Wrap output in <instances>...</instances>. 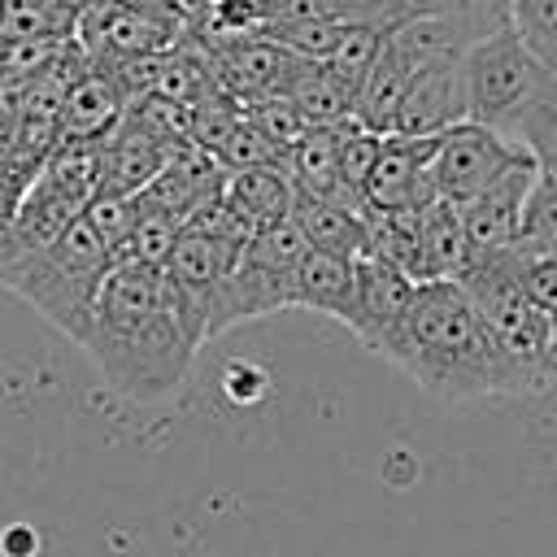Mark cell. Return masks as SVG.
<instances>
[{"mask_svg": "<svg viewBox=\"0 0 557 557\" xmlns=\"http://www.w3.org/2000/svg\"><path fill=\"white\" fill-rule=\"evenodd\" d=\"M200 344L205 335L187 318L165 265L117 261L100 287L78 348L100 366L113 392L152 400L187 379Z\"/></svg>", "mask_w": 557, "mask_h": 557, "instance_id": "cell-1", "label": "cell"}, {"mask_svg": "<svg viewBox=\"0 0 557 557\" xmlns=\"http://www.w3.org/2000/svg\"><path fill=\"white\" fill-rule=\"evenodd\" d=\"M379 352L431 396H505L487 322L457 278H422Z\"/></svg>", "mask_w": 557, "mask_h": 557, "instance_id": "cell-2", "label": "cell"}, {"mask_svg": "<svg viewBox=\"0 0 557 557\" xmlns=\"http://www.w3.org/2000/svg\"><path fill=\"white\" fill-rule=\"evenodd\" d=\"M117 265L113 248L100 239V231L83 218H74L57 239L13 257L0 265V292L22 296L26 305H35L61 335H70L74 344H83L91 309L100 300V287L109 278V270Z\"/></svg>", "mask_w": 557, "mask_h": 557, "instance_id": "cell-3", "label": "cell"}, {"mask_svg": "<svg viewBox=\"0 0 557 557\" xmlns=\"http://www.w3.org/2000/svg\"><path fill=\"white\" fill-rule=\"evenodd\" d=\"M305 252H309V239L296 218H278V222L252 231L248 244L239 248L235 265L213 287L209 339L239 322L292 309V278H296V265Z\"/></svg>", "mask_w": 557, "mask_h": 557, "instance_id": "cell-4", "label": "cell"}, {"mask_svg": "<svg viewBox=\"0 0 557 557\" xmlns=\"http://www.w3.org/2000/svg\"><path fill=\"white\" fill-rule=\"evenodd\" d=\"M522 157H531L527 144L500 135L487 122L466 117V122L440 131V139H435V191L444 200L466 205L470 196H479L483 187H492Z\"/></svg>", "mask_w": 557, "mask_h": 557, "instance_id": "cell-5", "label": "cell"}, {"mask_svg": "<svg viewBox=\"0 0 557 557\" xmlns=\"http://www.w3.org/2000/svg\"><path fill=\"white\" fill-rule=\"evenodd\" d=\"M74 35L91 61H131L174 48L187 35V22L144 9L135 0H87L78 9Z\"/></svg>", "mask_w": 557, "mask_h": 557, "instance_id": "cell-6", "label": "cell"}, {"mask_svg": "<svg viewBox=\"0 0 557 557\" xmlns=\"http://www.w3.org/2000/svg\"><path fill=\"white\" fill-rule=\"evenodd\" d=\"M470 117V74H466V52L440 57L431 65H422L392 117L396 135H440L457 122Z\"/></svg>", "mask_w": 557, "mask_h": 557, "instance_id": "cell-7", "label": "cell"}, {"mask_svg": "<svg viewBox=\"0 0 557 557\" xmlns=\"http://www.w3.org/2000/svg\"><path fill=\"white\" fill-rule=\"evenodd\" d=\"M540 174V157H522L513 161L492 187H483L479 196H470L461 205V218H466V244H470V261H483V257H496L505 248L518 244V226H522V205H527V191Z\"/></svg>", "mask_w": 557, "mask_h": 557, "instance_id": "cell-8", "label": "cell"}, {"mask_svg": "<svg viewBox=\"0 0 557 557\" xmlns=\"http://www.w3.org/2000/svg\"><path fill=\"white\" fill-rule=\"evenodd\" d=\"M435 139L440 135H383L374 174L366 183V209H422L435 191Z\"/></svg>", "mask_w": 557, "mask_h": 557, "instance_id": "cell-9", "label": "cell"}, {"mask_svg": "<svg viewBox=\"0 0 557 557\" xmlns=\"http://www.w3.org/2000/svg\"><path fill=\"white\" fill-rule=\"evenodd\" d=\"M200 48V44H196ZM205 52V65L213 74V83L235 96L239 104L248 100H261V96H274L283 91L292 65H296V52H287L283 44H274L270 35H244L235 44H222V48H200Z\"/></svg>", "mask_w": 557, "mask_h": 557, "instance_id": "cell-10", "label": "cell"}, {"mask_svg": "<svg viewBox=\"0 0 557 557\" xmlns=\"http://www.w3.org/2000/svg\"><path fill=\"white\" fill-rule=\"evenodd\" d=\"M413 287H418V278L405 274L400 265H392V261H383V257H374V252L357 257L352 305H348L344 326H348L366 348L379 352V344H383L387 331L400 322L405 305L413 300Z\"/></svg>", "mask_w": 557, "mask_h": 557, "instance_id": "cell-11", "label": "cell"}, {"mask_svg": "<svg viewBox=\"0 0 557 557\" xmlns=\"http://www.w3.org/2000/svg\"><path fill=\"white\" fill-rule=\"evenodd\" d=\"M131 104V91L109 65H96L70 87L61 104V139H109Z\"/></svg>", "mask_w": 557, "mask_h": 557, "instance_id": "cell-12", "label": "cell"}, {"mask_svg": "<svg viewBox=\"0 0 557 557\" xmlns=\"http://www.w3.org/2000/svg\"><path fill=\"white\" fill-rule=\"evenodd\" d=\"M178 144L144 131L139 122H131L122 113V122L113 126V135L104 139V191H117V196H139L157 174L161 165L170 161Z\"/></svg>", "mask_w": 557, "mask_h": 557, "instance_id": "cell-13", "label": "cell"}, {"mask_svg": "<svg viewBox=\"0 0 557 557\" xmlns=\"http://www.w3.org/2000/svg\"><path fill=\"white\" fill-rule=\"evenodd\" d=\"M222 200L252 226H270L278 218H292L296 209V183L287 174V161H270V165H252V170H235L226 174Z\"/></svg>", "mask_w": 557, "mask_h": 557, "instance_id": "cell-14", "label": "cell"}, {"mask_svg": "<svg viewBox=\"0 0 557 557\" xmlns=\"http://www.w3.org/2000/svg\"><path fill=\"white\" fill-rule=\"evenodd\" d=\"M352 274H357V257L309 248L292 278V305L344 322L348 305H352Z\"/></svg>", "mask_w": 557, "mask_h": 557, "instance_id": "cell-15", "label": "cell"}, {"mask_svg": "<svg viewBox=\"0 0 557 557\" xmlns=\"http://www.w3.org/2000/svg\"><path fill=\"white\" fill-rule=\"evenodd\" d=\"M292 218L300 222L309 248H326L344 257H361L370 248V213L361 205L331 196H296Z\"/></svg>", "mask_w": 557, "mask_h": 557, "instance_id": "cell-16", "label": "cell"}, {"mask_svg": "<svg viewBox=\"0 0 557 557\" xmlns=\"http://www.w3.org/2000/svg\"><path fill=\"white\" fill-rule=\"evenodd\" d=\"M339 131L344 122H318L296 139V148L287 152V174L296 183V196H331V200L361 205L357 196L344 191V178H339Z\"/></svg>", "mask_w": 557, "mask_h": 557, "instance_id": "cell-17", "label": "cell"}, {"mask_svg": "<svg viewBox=\"0 0 557 557\" xmlns=\"http://www.w3.org/2000/svg\"><path fill=\"white\" fill-rule=\"evenodd\" d=\"M283 96H292L313 126L344 122V117H352V104H357V87L344 83L326 61H313V57H296V65L283 83Z\"/></svg>", "mask_w": 557, "mask_h": 557, "instance_id": "cell-18", "label": "cell"}, {"mask_svg": "<svg viewBox=\"0 0 557 557\" xmlns=\"http://www.w3.org/2000/svg\"><path fill=\"white\" fill-rule=\"evenodd\" d=\"M470 265L466 218L457 200L435 196L422 209V278H457Z\"/></svg>", "mask_w": 557, "mask_h": 557, "instance_id": "cell-19", "label": "cell"}, {"mask_svg": "<svg viewBox=\"0 0 557 557\" xmlns=\"http://www.w3.org/2000/svg\"><path fill=\"white\" fill-rule=\"evenodd\" d=\"M78 26V9L65 0H4L0 13V44L22 39H65Z\"/></svg>", "mask_w": 557, "mask_h": 557, "instance_id": "cell-20", "label": "cell"}, {"mask_svg": "<svg viewBox=\"0 0 557 557\" xmlns=\"http://www.w3.org/2000/svg\"><path fill=\"white\" fill-rule=\"evenodd\" d=\"M518 248L522 252H557V170L544 161H540V174L522 205Z\"/></svg>", "mask_w": 557, "mask_h": 557, "instance_id": "cell-21", "label": "cell"}, {"mask_svg": "<svg viewBox=\"0 0 557 557\" xmlns=\"http://www.w3.org/2000/svg\"><path fill=\"white\" fill-rule=\"evenodd\" d=\"M261 35H270L274 44H283L296 57H313L326 61V52L335 48V39L344 35V22L331 17H300V13H270Z\"/></svg>", "mask_w": 557, "mask_h": 557, "instance_id": "cell-22", "label": "cell"}, {"mask_svg": "<svg viewBox=\"0 0 557 557\" xmlns=\"http://www.w3.org/2000/svg\"><path fill=\"white\" fill-rule=\"evenodd\" d=\"M387 35H392L387 22H352V26H344V35L335 39V48L326 52V65H331L344 83L361 87V78H366L370 65L379 61Z\"/></svg>", "mask_w": 557, "mask_h": 557, "instance_id": "cell-23", "label": "cell"}, {"mask_svg": "<svg viewBox=\"0 0 557 557\" xmlns=\"http://www.w3.org/2000/svg\"><path fill=\"white\" fill-rule=\"evenodd\" d=\"M400 22L405 17H422V13H440V17H457L474 44L487 39L492 30L509 26V0H396Z\"/></svg>", "mask_w": 557, "mask_h": 557, "instance_id": "cell-24", "label": "cell"}, {"mask_svg": "<svg viewBox=\"0 0 557 557\" xmlns=\"http://www.w3.org/2000/svg\"><path fill=\"white\" fill-rule=\"evenodd\" d=\"M509 26L544 65L557 70V0H509Z\"/></svg>", "mask_w": 557, "mask_h": 557, "instance_id": "cell-25", "label": "cell"}, {"mask_svg": "<svg viewBox=\"0 0 557 557\" xmlns=\"http://www.w3.org/2000/svg\"><path fill=\"white\" fill-rule=\"evenodd\" d=\"M244 113L283 148V157L296 148V139L313 126L305 113H300V104L292 100V96H283V91H274V96H261V100H248L244 104Z\"/></svg>", "mask_w": 557, "mask_h": 557, "instance_id": "cell-26", "label": "cell"}, {"mask_svg": "<svg viewBox=\"0 0 557 557\" xmlns=\"http://www.w3.org/2000/svg\"><path fill=\"white\" fill-rule=\"evenodd\" d=\"M218 161H222V170L226 174H235V170H252V165H270V161H287L283 157V148L244 113V122L226 135V144L218 148Z\"/></svg>", "mask_w": 557, "mask_h": 557, "instance_id": "cell-27", "label": "cell"}, {"mask_svg": "<svg viewBox=\"0 0 557 557\" xmlns=\"http://www.w3.org/2000/svg\"><path fill=\"white\" fill-rule=\"evenodd\" d=\"M513 257H518V283H522L527 300L548 322H557V252H522L513 244Z\"/></svg>", "mask_w": 557, "mask_h": 557, "instance_id": "cell-28", "label": "cell"}, {"mask_svg": "<svg viewBox=\"0 0 557 557\" xmlns=\"http://www.w3.org/2000/svg\"><path fill=\"white\" fill-rule=\"evenodd\" d=\"M222 387H226V396H231V400H257V396L265 392V370H257V366H244V361H235V366L226 370Z\"/></svg>", "mask_w": 557, "mask_h": 557, "instance_id": "cell-29", "label": "cell"}, {"mask_svg": "<svg viewBox=\"0 0 557 557\" xmlns=\"http://www.w3.org/2000/svg\"><path fill=\"white\" fill-rule=\"evenodd\" d=\"M17 126V78H0V152L9 148Z\"/></svg>", "mask_w": 557, "mask_h": 557, "instance_id": "cell-30", "label": "cell"}, {"mask_svg": "<svg viewBox=\"0 0 557 557\" xmlns=\"http://www.w3.org/2000/svg\"><path fill=\"white\" fill-rule=\"evenodd\" d=\"M22 196H26V191H17L13 183H4V178H0V231H4L9 222H13V213H17Z\"/></svg>", "mask_w": 557, "mask_h": 557, "instance_id": "cell-31", "label": "cell"}, {"mask_svg": "<svg viewBox=\"0 0 557 557\" xmlns=\"http://www.w3.org/2000/svg\"><path fill=\"white\" fill-rule=\"evenodd\" d=\"M548 379L557 383V322H553V335H548Z\"/></svg>", "mask_w": 557, "mask_h": 557, "instance_id": "cell-32", "label": "cell"}, {"mask_svg": "<svg viewBox=\"0 0 557 557\" xmlns=\"http://www.w3.org/2000/svg\"><path fill=\"white\" fill-rule=\"evenodd\" d=\"M540 161H544V165H553V170H557V144H553V148H548V152H544V157H540Z\"/></svg>", "mask_w": 557, "mask_h": 557, "instance_id": "cell-33", "label": "cell"}, {"mask_svg": "<svg viewBox=\"0 0 557 557\" xmlns=\"http://www.w3.org/2000/svg\"><path fill=\"white\" fill-rule=\"evenodd\" d=\"M65 4H74V9H83V4H87V0H65Z\"/></svg>", "mask_w": 557, "mask_h": 557, "instance_id": "cell-34", "label": "cell"}, {"mask_svg": "<svg viewBox=\"0 0 557 557\" xmlns=\"http://www.w3.org/2000/svg\"><path fill=\"white\" fill-rule=\"evenodd\" d=\"M0 13H4V0H0Z\"/></svg>", "mask_w": 557, "mask_h": 557, "instance_id": "cell-35", "label": "cell"}]
</instances>
